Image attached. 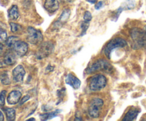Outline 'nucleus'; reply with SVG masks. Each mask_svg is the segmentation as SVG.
<instances>
[{
  "label": "nucleus",
  "instance_id": "obj_2",
  "mask_svg": "<svg viewBox=\"0 0 146 121\" xmlns=\"http://www.w3.org/2000/svg\"><path fill=\"white\" fill-rule=\"evenodd\" d=\"M131 38L133 42L134 48H140L144 46L146 38L143 30L138 28H134L131 30Z\"/></svg>",
  "mask_w": 146,
  "mask_h": 121
},
{
  "label": "nucleus",
  "instance_id": "obj_17",
  "mask_svg": "<svg viewBox=\"0 0 146 121\" xmlns=\"http://www.w3.org/2000/svg\"><path fill=\"white\" fill-rule=\"evenodd\" d=\"M60 111H61V110H57L53 111V112H48L46 113L41 114V115H40V118H41V120H47L55 118L59 113Z\"/></svg>",
  "mask_w": 146,
  "mask_h": 121
},
{
  "label": "nucleus",
  "instance_id": "obj_4",
  "mask_svg": "<svg viewBox=\"0 0 146 121\" xmlns=\"http://www.w3.org/2000/svg\"><path fill=\"white\" fill-rule=\"evenodd\" d=\"M127 46L126 41L122 38H115L111 40V41L108 42L106 46L104 52H105L106 56L108 59L111 58V55L112 51L116 48H123Z\"/></svg>",
  "mask_w": 146,
  "mask_h": 121
},
{
  "label": "nucleus",
  "instance_id": "obj_18",
  "mask_svg": "<svg viewBox=\"0 0 146 121\" xmlns=\"http://www.w3.org/2000/svg\"><path fill=\"white\" fill-rule=\"evenodd\" d=\"M6 115H7V120L9 121H13L15 120L16 118V111L15 110L11 108H7L4 109Z\"/></svg>",
  "mask_w": 146,
  "mask_h": 121
},
{
  "label": "nucleus",
  "instance_id": "obj_3",
  "mask_svg": "<svg viewBox=\"0 0 146 121\" xmlns=\"http://www.w3.org/2000/svg\"><path fill=\"white\" fill-rule=\"evenodd\" d=\"M107 79L104 75L97 74L90 79L89 88L92 91H98L106 87Z\"/></svg>",
  "mask_w": 146,
  "mask_h": 121
},
{
  "label": "nucleus",
  "instance_id": "obj_27",
  "mask_svg": "<svg viewBox=\"0 0 146 121\" xmlns=\"http://www.w3.org/2000/svg\"><path fill=\"white\" fill-rule=\"evenodd\" d=\"M29 99H30V95H26L25 96L23 97L22 99H21V101H20L19 104H20V105H23V104H24V102H26L27 101H29Z\"/></svg>",
  "mask_w": 146,
  "mask_h": 121
},
{
  "label": "nucleus",
  "instance_id": "obj_36",
  "mask_svg": "<svg viewBox=\"0 0 146 121\" xmlns=\"http://www.w3.org/2000/svg\"><path fill=\"white\" fill-rule=\"evenodd\" d=\"M28 120H35V118H30V119H28Z\"/></svg>",
  "mask_w": 146,
  "mask_h": 121
},
{
  "label": "nucleus",
  "instance_id": "obj_29",
  "mask_svg": "<svg viewBox=\"0 0 146 121\" xmlns=\"http://www.w3.org/2000/svg\"><path fill=\"white\" fill-rule=\"evenodd\" d=\"M103 6H104V2H103V1H98V2L97 3L95 6L96 9H97V10L100 9H101Z\"/></svg>",
  "mask_w": 146,
  "mask_h": 121
},
{
  "label": "nucleus",
  "instance_id": "obj_11",
  "mask_svg": "<svg viewBox=\"0 0 146 121\" xmlns=\"http://www.w3.org/2000/svg\"><path fill=\"white\" fill-rule=\"evenodd\" d=\"M44 8L50 14L56 12L59 8V1L58 0H45Z\"/></svg>",
  "mask_w": 146,
  "mask_h": 121
},
{
  "label": "nucleus",
  "instance_id": "obj_1",
  "mask_svg": "<svg viewBox=\"0 0 146 121\" xmlns=\"http://www.w3.org/2000/svg\"><path fill=\"white\" fill-rule=\"evenodd\" d=\"M104 71L106 73H111L113 71V66L108 61L105 59H99L92 64L86 69L88 74L92 73L96 71Z\"/></svg>",
  "mask_w": 146,
  "mask_h": 121
},
{
  "label": "nucleus",
  "instance_id": "obj_35",
  "mask_svg": "<svg viewBox=\"0 0 146 121\" xmlns=\"http://www.w3.org/2000/svg\"><path fill=\"white\" fill-rule=\"evenodd\" d=\"M63 1H67V2H72V1H74V0H63Z\"/></svg>",
  "mask_w": 146,
  "mask_h": 121
},
{
  "label": "nucleus",
  "instance_id": "obj_12",
  "mask_svg": "<svg viewBox=\"0 0 146 121\" xmlns=\"http://www.w3.org/2000/svg\"><path fill=\"white\" fill-rule=\"evenodd\" d=\"M65 81L67 85H71L75 90L78 89L81 86V81L78 78H76L75 75H73L72 73H68L67 75Z\"/></svg>",
  "mask_w": 146,
  "mask_h": 121
},
{
  "label": "nucleus",
  "instance_id": "obj_21",
  "mask_svg": "<svg viewBox=\"0 0 146 121\" xmlns=\"http://www.w3.org/2000/svg\"><path fill=\"white\" fill-rule=\"evenodd\" d=\"M19 39V38L17 36H9L8 38H7V41H6V45H7V46H8L9 48H11V47L13 46V45L14 44V43H15L16 41Z\"/></svg>",
  "mask_w": 146,
  "mask_h": 121
},
{
  "label": "nucleus",
  "instance_id": "obj_15",
  "mask_svg": "<svg viewBox=\"0 0 146 121\" xmlns=\"http://www.w3.org/2000/svg\"><path fill=\"white\" fill-rule=\"evenodd\" d=\"M138 113H139V110H138L135 109V108H132V109H131L128 112H127L126 115H125L124 118L123 119V121L134 120L137 118Z\"/></svg>",
  "mask_w": 146,
  "mask_h": 121
},
{
  "label": "nucleus",
  "instance_id": "obj_8",
  "mask_svg": "<svg viewBox=\"0 0 146 121\" xmlns=\"http://www.w3.org/2000/svg\"><path fill=\"white\" fill-rule=\"evenodd\" d=\"M11 49L15 53L16 55H17L18 56H23L28 51L29 46L27 43L19 39L14 43L13 46L11 47Z\"/></svg>",
  "mask_w": 146,
  "mask_h": 121
},
{
  "label": "nucleus",
  "instance_id": "obj_34",
  "mask_svg": "<svg viewBox=\"0 0 146 121\" xmlns=\"http://www.w3.org/2000/svg\"><path fill=\"white\" fill-rule=\"evenodd\" d=\"M144 34H145V38H146V25L145 26V27H144Z\"/></svg>",
  "mask_w": 146,
  "mask_h": 121
},
{
  "label": "nucleus",
  "instance_id": "obj_10",
  "mask_svg": "<svg viewBox=\"0 0 146 121\" xmlns=\"http://www.w3.org/2000/svg\"><path fill=\"white\" fill-rule=\"evenodd\" d=\"M70 15H71V11H70L69 9H64V11H62L59 18L54 23L53 26H54L55 28H59V27H61L63 24H64L68 21Z\"/></svg>",
  "mask_w": 146,
  "mask_h": 121
},
{
  "label": "nucleus",
  "instance_id": "obj_25",
  "mask_svg": "<svg viewBox=\"0 0 146 121\" xmlns=\"http://www.w3.org/2000/svg\"><path fill=\"white\" fill-rule=\"evenodd\" d=\"M7 94V91H2L0 93V107H3L5 103V97Z\"/></svg>",
  "mask_w": 146,
  "mask_h": 121
},
{
  "label": "nucleus",
  "instance_id": "obj_28",
  "mask_svg": "<svg viewBox=\"0 0 146 121\" xmlns=\"http://www.w3.org/2000/svg\"><path fill=\"white\" fill-rule=\"evenodd\" d=\"M5 54V48H4V45L0 43V56Z\"/></svg>",
  "mask_w": 146,
  "mask_h": 121
},
{
  "label": "nucleus",
  "instance_id": "obj_31",
  "mask_svg": "<svg viewBox=\"0 0 146 121\" xmlns=\"http://www.w3.org/2000/svg\"><path fill=\"white\" fill-rule=\"evenodd\" d=\"M5 65H6V63L5 62H4V60H0V68H3V67H4Z\"/></svg>",
  "mask_w": 146,
  "mask_h": 121
},
{
  "label": "nucleus",
  "instance_id": "obj_23",
  "mask_svg": "<svg viewBox=\"0 0 146 121\" xmlns=\"http://www.w3.org/2000/svg\"><path fill=\"white\" fill-rule=\"evenodd\" d=\"M7 31L2 28H0V43L1 44H4L6 43L7 40Z\"/></svg>",
  "mask_w": 146,
  "mask_h": 121
},
{
  "label": "nucleus",
  "instance_id": "obj_9",
  "mask_svg": "<svg viewBox=\"0 0 146 121\" xmlns=\"http://www.w3.org/2000/svg\"><path fill=\"white\" fill-rule=\"evenodd\" d=\"M26 72L24 67L21 65H17L16 68H14L12 71L13 79L17 83H21L24 80V75H25Z\"/></svg>",
  "mask_w": 146,
  "mask_h": 121
},
{
  "label": "nucleus",
  "instance_id": "obj_30",
  "mask_svg": "<svg viewBox=\"0 0 146 121\" xmlns=\"http://www.w3.org/2000/svg\"><path fill=\"white\" fill-rule=\"evenodd\" d=\"M54 66H51V65H48V66L46 67V71L47 73L48 72H51V71H54Z\"/></svg>",
  "mask_w": 146,
  "mask_h": 121
},
{
  "label": "nucleus",
  "instance_id": "obj_24",
  "mask_svg": "<svg viewBox=\"0 0 146 121\" xmlns=\"http://www.w3.org/2000/svg\"><path fill=\"white\" fill-rule=\"evenodd\" d=\"M88 26H89V22H87V21H84V22L81 23V28L82 29V34H81V36H84L86 34V32L87 29L88 28Z\"/></svg>",
  "mask_w": 146,
  "mask_h": 121
},
{
  "label": "nucleus",
  "instance_id": "obj_22",
  "mask_svg": "<svg viewBox=\"0 0 146 121\" xmlns=\"http://www.w3.org/2000/svg\"><path fill=\"white\" fill-rule=\"evenodd\" d=\"M9 25L10 28H11V31L13 33H19V31H20L22 29L21 26L18 24H16V23L11 22L9 24Z\"/></svg>",
  "mask_w": 146,
  "mask_h": 121
},
{
  "label": "nucleus",
  "instance_id": "obj_19",
  "mask_svg": "<svg viewBox=\"0 0 146 121\" xmlns=\"http://www.w3.org/2000/svg\"><path fill=\"white\" fill-rule=\"evenodd\" d=\"M0 81L3 85H9L11 83V79L7 72H4L0 75Z\"/></svg>",
  "mask_w": 146,
  "mask_h": 121
},
{
  "label": "nucleus",
  "instance_id": "obj_26",
  "mask_svg": "<svg viewBox=\"0 0 146 121\" xmlns=\"http://www.w3.org/2000/svg\"><path fill=\"white\" fill-rule=\"evenodd\" d=\"M92 19V15H91V12L88 11H86L85 12L84 15V19L85 21H87V22H89Z\"/></svg>",
  "mask_w": 146,
  "mask_h": 121
},
{
  "label": "nucleus",
  "instance_id": "obj_13",
  "mask_svg": "<svg viewBox=\"0 0 146 121\" xmlns=\"http://www.w3.org/2000/svg\"><path fill=\"white\" fill-rule=\"evenodd\" d=\"M21 93L19 91H12L7 97V102L9 105H15L20 101Z\"/></svg>",
  "mask_w": 146,
  "mask_h": 121
},
{
  "label": "nucleus",
  "instance_id": "obj_5",
  "mask_svg": "<svg viewBox=\"0 0 146 121\" xmlns=\"http://www.w3.org/2000/svg\"><path fill=\"white\" fill-rule=\"evenodd\" d=\"M104 105V101L99 98H94L91 100L88 107V114L93 118H97L100 115V111Z\"/></svg>",
  "mask_w": 146,
  "mask_h": 121
},
{
  "label": "nucleus",
  "instance_id": "obj_32",
  "mask_svg": "<svg viewBox=\"0 0 146 121\" xmlns=\"http://www.w3.org/2000/svg\"><path fill=\"white\" fill-rule=\"evenodd\" d=\"M4 120V115H3L2 112L0 110V121H3Z\"/></svg>",
  "mask_w": 146,
  "mask_h": 121
},
{
  "label": "nucleus",
  "instance_id": "obj_6",
  "mask_svg": "<svg viewBox=\"0 0 146 121\" xmlns=\"http://www.w3.org/2000/svg\"><path fill=\"white\" fill-rule=\"evenodd\" d=\"M27 41L31 44H41L43 41V35L39 30L29 26L27 28Z\"/></svg>",
  "mask_w": 146,
  "mask_h": 121
},
{
  "label": "nucleus",
  "instance_id": "obj_20",
  "mask_svg": "<svg viewBox=\"0 0 146 121\" xmlns=\"http://www.w3.org/2000/svg\"><path fill=\"white\" fill-rule=\"evenodd\" d=\"M135 5V3L133 0H128V1H125L123 6H121V8L122 10L124 9H131L134 8Z\"/></svg>",
  "mask_w": 146,
  "mask_h": 121
},
{
  "label": "nucleus",
  "instance_id": "obj_14",
  "mask_svg": "<svg viewBox=\"0 0 146 121\" xmlns=\"http://www.w3.org/2000/svg\"><path fill=\"white\" fill-rule=\"evenodd\" d=\"M16 54L14 51H7L4 54V61L5 62L6 65H12L16 63Z\"/></svg>",
  "mask_w": 146,
  "mask_h": 121
},
{
  "label": "nucleus",
  "instance_id": "obj_16",
  "mask_svg": "<svg viewBox=\"0 0 146 121\" xmlns=\"http://www.w3.org/2000/svg\"><path fill=\"white\" fill-rule=\"evenodd\" d=\"M8 15L11 20H17L19 17L18 7L17 5H13L8 11Z\"/></svg>",
  "mask_w": 146,
  "mask_h": 121
},
{
  "label": "nucleus",
  "instance_id": "obj_33",
  "mask_svg": "<svg viewBox=\"0 0 146 121\" xmlns=\"http://www.w3.org/2000/svg\"><path fill=\"white\" fill-rule=\"evenodd\" d=\"M86 1L91 3V4H95V3L96 2V0H86Z\"/></svg>",
  "mask_w": 146,
  "mask_h": 121
},
{
  "label": "nucleus",
  "instance_id": "obj_7",
  "mask_svg": "<svg viewBox=\"0 0 146 121\" xmlns=\"http://www.w3.org/2000/svg\"><path fill=\"white\" fill-rule=\"evenodd\" d=\"M54 49V44L51 41H46L41 44L38 51H37L36 56L38 59H41L45 57L48 56Z\"/></svg>",
  "mask_w": 146,
  "mask_h": 121
}]
</instances>
